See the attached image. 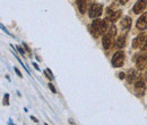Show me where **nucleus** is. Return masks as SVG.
<instances>
[{"instance_id": "18", "label": "nucleus", "mask_w": 147, "mask_h": 125, "mask_svg": "<svg viewBox=\"0 0 147 125\" xmlns=\"http://www.w3.org/2000/svg\"><path fill=\"white\" fill-rule=\"evenodd\" d=\"M49 88H50V90L52 91V93H55V88L53 87V84H51V83H49Z\"/></svg>"}, {"instance_id": "12", "label": "nucleus", "mask_w": 147, "mask_h": 125, "mask_svg": "<svg viewBox=\"0 0 147 125\" xmlns=\"http://www.w3.org/2000/svg\"><path fill=\"white\" fill-rule=\"evenodd\" d=\"M77 2V6H78V9L82 14H85L86 12V8H87V2L86 0H76Z\"/></svg>"}, {"instance_id": "15", "label": "nucleus", "mask_w": 147, "mask_h": 125, "mask_svg": "<svg viewBox=\"0 0 147 125\" xmlns=\"http://www.w3.org/2000/svg\"><path fill=\"white\" fill-rule=\"evenodd\" d=\"M44 74H45V75H47V77H48V79H49V80H53V75H52V72L50 71V70H49V68H48V70H45V71H44Z\"/></svg>"}, {"instance_id": "4", "label": "nucleus", "mask_w": 147, "mask_h": 125, "mask_svg": "<svg viewBox=\"0 0 147 125\" xmlns=\"http://www.w3.org/2000/svg\"><path fill=\"white\" fill-rule=\"evenodd\" d=\"M125 63V53L123 51H117L113 55L112 58V66L113 67H121Z\"/></svg>"}, {"instance_id": "8", "label": "nucleus", "mask_w": 147, "mask_h": 125, "mask_svg": "<svg viewBox=\"0 0 147 125\" xmlns=\"http://www.w3.org/2000/svg\"><path fill=\"white\" fill-rule=\"evenodd\" d=\"M146 7H147V0H138L135 3V6H134L132 12L135 14H140V13H143L145 10Z\"/></svg>"}, {"instance_id": "2", "label": "nucleus", "mask_w": 147, "mask_h": 125, "mask_svg": "<svg viewBox=\"0 0 147 125\" xmlns=\"http://www.w3.org/2000/svg\"><path fill=\"white\" fill-rule=\"evenodd\" d=\"M115 33H117V29H115L114 25H110V26L107 29L105 33L103 34V38H102V43H103L104 49H109L111 47Z\"/></svg>"}, {"instance_id": "10", "label": "nucleus", "mask_w": 147, "mask_h": 125, "mask_svg": "<svg viewBox=\"0 0 147 125\" xmlns=\"http://www.w3.org/2000/svg\"><path fill=\"white\" fill-rule=\"evenodd\" d=\"M108 19L107 20H110L111 23H114L117 22L119 18L121 17V12L120 10H115V12H111L110 8H108Z\"/></svg>"}, {"instance_id": "1", "label": "nucleus", "mask_w": 147, "mask_h": 125, "mask_svg": "<svg viewBox=\"0 0 147 125\" xmlns=\"http://www.w3.org/2000/svg\"><path fill=\"white\" fill-rule=\"evenodd\" d=\"M108 26H107V23L100 18H94L92 25L90 26V30H91V33L93 34L94 38H98L100 36H103L107 31Z\"/></svg>"}, {"instance_id": "21", "label": "nucleus", "mask_w": 147, "mask_h": 125, "mask_svg": "<svg viewBox=\"0 0 147 125\" xmlns=\"http://www.w3.org/2000/svg\"><path fill=\"white\" fill-rule=\"evenodd\" d=\"M16 48L18 49V51H19V53H20V54H22V55H24V49H22L20 47H16Z\"/></svg>"}, {"instance_id": "11", "label": "nucleus", "mask_w": 147, "mask_h": 125, "mask_svg": "<svg viewBox=\"0 0 147 125\" xmlns=\"http://www.w3.org/2000/svg\"><path fill=\"white\" fill-rule=\"evenodd\" d=\"M120 26H121L122 30L128 31L129 29L131 27V19H130L129 17L122 18V20H121V23H120Z\"/></svg>"}, {"instance_id": "22", "label": "nucleus", "mask_w": 147, "mask_h": 125, "mask_svg": "<svg viewBox=\"0 0 147 125\" xmlns=\"http://www.w3.org/2000/svg\"><path fill=\"white\" fill-rule=\"evenodd\" d=\"M119 2H120V3H121V5H126V3H127V2H128V0H120V1H119Z\"/></svg>"}, {"instance_id": "6", "label": "nucleus", "mask_w": 147, "mask_h": 125, "mask_svg": "<svg viewBox=\"0 0 147 125\" xmlns=\"http://www.w3.org/2000/svg\"><path fill=\"white\" fill-rule=\"evenodd\" d=\"M146 38H147V36L145 33L139 34L137 38L134 39V41H132V47H134L135 49H142V47L144 46V42H145Z\"/></svg>"}, {"instance_id": "5", "label": "nucleus", "mask_w": 147, "mask_h": 125, "mask_svg": "<svg viewBox=\"0 0 147 125\" xmlns=\"http://www.w3.org/2000/svg\"><path fill=\"white\" fill-rule=\"evenodd\" d=\"M103 12V6L100 3H93L92 7L90 8V17L91 18H98L102 15Z\"/></svg>"}, {"instance_id": "7", "label": "nucleus", "mask_w": 147, "mask_h": 125, "mask_svg": "<svg viewBox=\"0 0 147 125\" xmlns=\"http://www.w3.org/2000/svg\"><path fill=\"white\" fill-rule=\"evenodd\" d=\"M136 65H137V68L139 71H145L147 70V55L144 54L142 56H139L136 60Z\"/></svg>"}, {"instance_id": "24", "label": "nucleus", "mask_w": 147, "mask_h": 125, "mask_svg": "<svg viewBox=\"0 0 147 125\" xmlns=\"http://www.w3.org/2000/svg\"><path fill=\"white\" fill-rule=\"evenodd\" d=\"M115 1H120V0H115Z\"/></svg>"}, {"instance_id": "17", "label": "nucleus", "mask_w": 147, "mask_h": 125, "mask_svg": "<svg viewBox=\"0 0 147 125\" xmlns=\"http://www.w3.org/2000/svg\"><path fill=\"white\" fill-rule=\"evenodd\" d=\"M142 50H144V51H147V38H146V40H145V42H144V46L142 47Z\"/></svg>"}, {"instance_id": "19", "label": "nucleus", "mask_w": 147, "mask_h": 125, "mask_svg": "<svg viewBox=\"0 0 147 125\" xmlns=\"http://www.w3.org/2000/svg\"><path fill=\"white\" fill-rule=\"evenodd\" d=\"M14 70H15V72H16V74H17V75H18L19 77H22V76H23V75H22V73H20V72H19V70H18V68H16V67H15V68H14Z\"/></svg>"}, {"instance_id": "13", "label": "nucleus", "mask_w": 147, "mask_h": 125, "mask_svg": "<svg viewBox=\"0 0 147 125\" xmlns=\"http://www.w3.org/2000/svg\"><path fill=\"white\" fill-rule=\"evenodd\" d=\"M137 77H138V75H137V73L136 71H134V70H130L128 72V76H127V81H128V83H134L135 82V80H137Z\"/></svg>"}, {"instance_id": "23", "label": "nucleus", "mask_w": 147, "mask_h": 125, "mask_svg": "<svg viewBox=\"0 0 147 125\" xmlns=\"http://www.w3.org/2000/svg\"><path fill=\"white\" fill-rule=\"evenodd\" d=\"M31 118H32V120H33V121H34L35 123H37V122H38V121H37V120L35 118V117H31Z\"/></svg>"}, {"instance_id": "16", "label": "nucleus", "mask_w": 147, "mask_h": 125, "mask_svg": "<svg viewBox=\"0 0 147 125\" xmlns=\"http://www.w3.org/2000/svg\"><path fill=\"white\" fill-rule=\"evenodd\" d=\"M3 105L5 106L9 105V96L8 94H5V97H3Z\"/></svg>"}, {"instance_id": "3", "label": "nucleus", "mask_w": 147, "mask_h": 125, "mask_svg": "<svg viewBox=\"0 0 147 125\" xmlns=\"http://www.w3.org/2000/svg\"><path fill=\"white\" fill-rule=\"evenodd\" d=\"M146 91V83H145V80L143 77H137V80L135 81V92L137 93V96H144Z\"/></svg>"}, {"instance_id": "9", "label": "nucleus", "mask_w": 147, "mask_h": 125, "mask_svg": "<svg viewBox=\"0 0 147 125\" xmlns=\"http://www.w3.org/2000/svg\"><path fill=\"white\" fill-rule=\"evenodd\" d=\"M136 27L138 30H147V13H144L138 18V20L136 23Z\"/></svg>"}, {"instance_id": "20", "label": "nucleus", "mask_w": 147, "mask_h": 125, "mask_svg": "<svg viewBox=\"0 0 147 125\" xmlns=\"http://www.w3.org/2000/svg\"><path fill=\"white\" fill-rule=\"evenodd\" d=\"M119 77H120L121 80H123V79L126 77V74H125V73H119Z\"/></svg>"}, {"instance_id": "14", "label": "nucleus", "mask_w": 147, "mask_h": 125, "mask_svg": "<svg viewBox=\"0 0 147 125\" xmlns=\"http://www.w3.org/2000/svg\"><path fill=\"white\" fill-rule=\"evenodd\" d=\"M117 47L118 48H123L126 46V36H120L117 39V42H115Z\"/></svg>"}]
</instances>
